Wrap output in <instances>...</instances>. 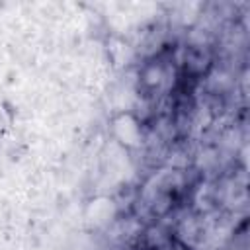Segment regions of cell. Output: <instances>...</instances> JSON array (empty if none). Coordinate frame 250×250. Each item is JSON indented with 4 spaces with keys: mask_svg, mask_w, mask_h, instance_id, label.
<instances>
[{
    "mask_svg": "<svg viewBox=\"0 0 250 250\" xmlns=\"http://www.w3.org/2000/svg\"><path fill=\"white\" fill-rule=\"evenodd\" d=\"M111 137L127 150L141 148L145 143V129L141 119L133 111H119L111 117Z\"/></svg>",
    "mask_w": 250,
    "mask_h": 250,
    "instance_id": "6da1fadb",
    "label": "cell"
},
{
    "mask_svg": "<svg viewBox=\"0 0 250 250\" xmlns=\"http://www.w3.org/2000/svg\"><path fill=\"white\" fill-rule=\"evenodd\" d=\"M117 215V207L113 203V199L109 197H96L90 201L88 209H86V219L94 225V227H105L109 225Z\"/></svg>",
    "mask_w": 250,
    "mask_h": 250,
    "instance_id": "7a4b0ae2",
    "label": "cell"
},
{
    "mask_svg": "<svg viewBox=\"0 0 250 250\" xmlns=\"http://www.w3.org/2000/svg\"><path fill=\"white\" fill-rule=\"evenodd\" d=\"M141 80H143V84H145L148 90L160 92V90L168 88V82H170V66L158 62V61L148 62V64L143 68V72H141Z\"/></svg>",
    "mask_w": 250,
    "mask_h": 250,
    "instance_id": "3957f363",
    "label": "cell"
},
{
    "mask_svg": "<svg viewBox=\"0 0 250 250\" xmlns=\"http://www.w3.org/2000/svg\"><path fill=\"white\" fill-rule=\"evenodd\" d=\"M178 234L184 240V244H195L203 234V227L197 217H189V219L186 217V221H182L178 229Z\"/></svg>",
    "mask_w": 250,
    "mask_h": 250,
    "instance_id": "277c9868",
    "label": "cell"
},
{
    "mask_svg": "<svg viewBox=\"0 0 250 250\" xmlns=\"http://www.w3.org/2000/svg\"><path fill=\"white\" fill-rule=\"evenodd\" d=\"M109 250H129L125 244H119V246H113V248H109Z\"/></svg>",
    "mask_w": 250,
    "mask_h": 250,
    "instance_id": "5b68a950",
    "label": "cell"
}]
</instances>
